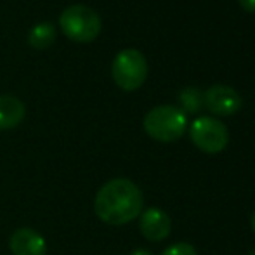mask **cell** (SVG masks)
Here are the masks:
<instances>
[{
	"label": "cell",
	"mask_w": 255,
	"mask_h": 255,
	"mask_svg": "<svg viewBox=\"0 0 255 255\" xmlns=\"http://www.w3.org/2000/svg\"><path fill=\"white\" fill-rule=\"evenodd\" d=\"M144 207L142 191L130 179H111L98 191L94 212L110 226H124L137 219Z\"/></svg>",
	"instance_id": "6da1fadb"
},
{
	"label": "cell",
	"mask_w": 255,
	"mask_h": 255,
	"mask_svg": "<svg viewBox=\"0 0 255 255\" xmlns=\"http://www.w3.org/2000/svg\"><path fill=\"white\" fill-rule=\"evenodd\" d=\"M144 130L154 141L174 142L184 135L188 128V117L177 106L163 104L149 110L144 117Z\"/></svg>",
	"instance_id": "7a4b0ae2"
},
{
	"label": "cell",
	"mask_w": 255,
	"mask_h": 255,
	"mask_svg": "<svg viewBox=\"0 0 255 255\" xmlns=\"http://www.w3.org/2000/svg\"><path fill=\"white\" fill-rule=\"evenodd\" d=\"M59 26L68 38L87 44L101 33V17L92 7L75 3L61 12Z\"/></svg>",
	"instance_id": "3957f363"
},
{
	"label": "cell",
	"mask_w": 255,
	"mask_h": 255,
	"mask_svg": "<svg viewBox=\"0 0 255 255\" xmlns=\"http://www.w3.org/2000/svg\"><path fill=\"white\" fill-rule=\"evenodd\" d=\"M111 77L122 91H137L148 77V61L137 49H124L111 63Z\"/></svg>",
	"instance_id": "277c9868"
},
{
	"label": "cell",
	"mask_w": 255,
	"mask_h": 255,
	"mask_svg": "<svg viewBox=\"0 0 255 255\" xmlns=\"http://www.w3.org/2000/svg\"><path fill=\"white\" fill-rule=\"evenodd\" d=\"M193 144L203 153H221L229 142L228 127L214 117H200L189 127Z\"/></svg>",
	"instance_id": "5b68a950"
},
{
	"label": "cell",
	"mask_w": 255,
	"mask_h": 255,
	"mask_svg": "<svg viewBox=\"0 0 255 255\" xmlns=\"http://www.w3.org/2000/svg\"><path fill=\"white\" fill-rule=\"evenodd\" d=\"M203 104L212 115L231 117L238 113L243 104L242 96L229 85H212L203 92Z\"/></svg>",
	"instance_id": "8992f818"
},
{
	"label": "cell",
	"mask_w": 255,
	"mask_h": 255,
	"mask_svg": "<svg viewBox=\"0 0 255 255\" xmlns=\"http://www.w3.org/2000/svg\"><path fill=\"white\" fill-rule=\"evenodd\" d=\"M139 229L149 242H163L172 231V221L161 208H146L139 215Z\"/></svg>",
	"instance_id": "52a82bcc"
},
{
	"label": "cell",
	"mask_w": 255,
	"mask_h": 255,
	"mask_svg": "<svg viewBox=\"0 0 255 255\" xmlns=\"http://www.w3.org/2000/svg\"><path fill=\"white\" fill-rule=\"evenodd\" d=\"M9 247L12 255H45L47 243L45 238L30 228H19L12 233L9 240Z\"/></svg>",
	"instance_id": "ba28073f"
},
{
	"label": "cell",
	"mask_w": 255,
	"mask_h": 255,
	"mask_svg": "<svg viewBox=\"0 0 255 255\" xmlns=\"http://www.w3.org/2000/svg\"><path fill=\"white\" fill-rule=\"evenodd\" d=\"M26 106L16 96H0V130L14 128L24 120Z\"/></svg>",
	"instance_id": "9c48e42d"
},
{
	"label": "cell",
	"mask_w": 255,
	"mask_h": 255,
	"mask_svg": "<svg viewBox=\"0 0 255 255\" xmlns=\"http://www.w3.org/2000/svg\"><path fill=\"white\" fill-rule=\"evenodd\" d=\"M56 40V26L51 21H42L37 23L28 31V44L33 49H47Z\"/></svg>",
	"instance_id": "30bf717a"
},
{
	"label": "cell",
	"mask_w": 255,
	"mask_h": 255,
	"mask_svg": "<svg viewBox=\"0 0 255 255\" xmlns=\"http://www.w3.org/2000/svg\"><path fill=\"white\" fill-rule=\"evenodd\" d=\"M179 103L184 113H198L205 106L203 104V92L196 87H186L179 94Z\"/></svg>",
	"instance_id": "8fae6325"
},
{
	"label": "cell",
	"mask_w": 255,
	"mask_h": 255,
	"mask_svg": "<svg viewBox=\"0 0 255 255\" xmlns=\"http://www.w3.org/2000/svg\"><path fill=\"white\" fill-rule=\"evenodd\" d=\"M161 255H198L196 254V249L193 245L186 242L175 243V245H170L168 249H165Z\"/></svg>",
	"instance_id": "7c38bea8"
},
{
	"label": "cell",
	"mask_w": 255,
	"mask_h": 255,
	"mask_svg": "<svg viewBox=\"0 0 255 255\" xmlns=\"http://www.w3.org/2000/svg\"><path fill=\"white\" fill-rule=\"evenodd\" d=\"M238 3L247 12H255V0H238Z\"/></svg>",
	"instance_id": "4fadbf2b"
},
{
	"label": "cell",
	"mask_w": 255,
	"mask_h": 255,
	"mask_svg": "<svg viewBox=\"0 0 255 255\" xmlns=\"http://www.w3.org/2000/svg\"><path fill=\"white\" fill-rule=\"evenodd\" d=\"M130 255H153V254L146 249H135V250H132Z\"/></svg>",
	"instance_id": "5bb4252c"
},
{
	"label": "cell",
	"mask_w": 255,
	"mask_h": 255,
	"mask_svg": "<svg viewBox=\"0 0 255 255\" xmlns=\"http://www.w3.org/2000/svg\"><path fill=\"white\" fill-rule=\"evenodd\" d=\"M250 224H252V229H254V233H255V210H254L252 217H250Z\"/></svg>",
	"instance_id": "9a60e30c"
},
{
	"label": "cell",
	"mask_w": 255,
	"mask_h": 255,
	"mask_svg": "<svg viewBox=\"0 0 255 255\" xmlns=\"http://www.w3.org/2000/svg\"><path fill=\"white\" fill-rule=\"evenodd\" d=\"M249 255H255V249H254V250H252V252H250Z\"/></svg>",
	"instance_id": "2e32d148"
}]
</instances>
